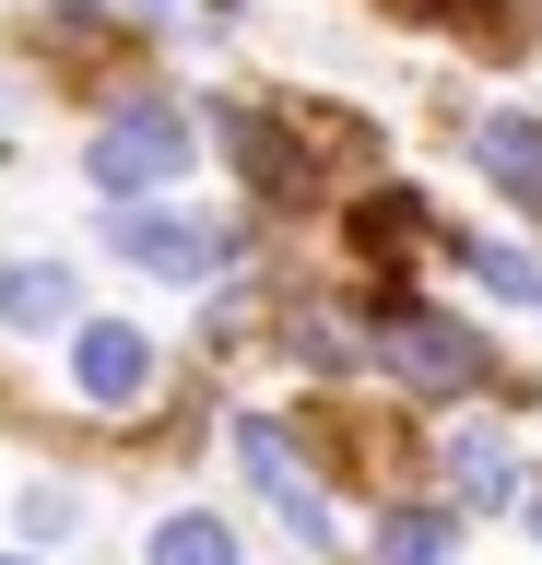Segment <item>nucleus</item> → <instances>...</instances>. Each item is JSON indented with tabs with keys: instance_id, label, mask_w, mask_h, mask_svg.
<instances>
[{
	"instance_id": "12",
	"label": "nucleus",
	"mask_w": 542,
	"mask_h": 565,
	"mask_svg": "<svg viewBox=\"0 0 542 565\" xmlns=\"http://www.w3.org/2000/svg\"><path fill=\"white\" fill-rule=\"evenodd\" d=\"M460 259H471V282H483V295H507V307H531V318H542V259H531V247H496V236H471Z\"/></svg>"
},
{
	"instance_id": "2",
	"label": "nucleus",
	"mask_w": 542,
	"mask_h": 565,
	"mask_svg": "<svg viewBox=\"0 0 542 565\" xmlns=\"http://www.w3.org/2000/svg\"><path fill=\"white\" fill-rule=\"evenodd\" d=\"M189 141H201V118H189L178 95H130L107 130H95V153H83V166H95V189H118V201H130V189H166V177L189 166Z\"/></svg>"
},
{
	"instance_id": "19",
	"label": "nucleus",
	"mask_w": 542,
	"mask_h": 565,
	"mask_svg": "<svg viewBox=\"0 0 542 565\" xmlns=\"http://www.w3.org/2000/svg\"><path fill=\"white\" fill-rule=\"evenodd\" d=\"M0 565H24V554H0Z\"/></svg>"
},
{
	"instance_id": "5",
	"label": "nucleus",
	"mask_w": 542,
	"mask_h": 565,
	"mask_svg": "<svg viewBox=\"0 0 542 565\" xmlns=\"http://www.w3.org/2000/svg\"><path fill=\"white\" fill-rule=\"evenodd\" d=\"M72 401H83V413H142V401H153V342L130 330V318H83Z\"/></svg>"
},
{
	"instance_id": "11",
	"label": "nucleus",
	"mask_w": 542,
	"mask_h": 565,
	"mask_svg": "<svg viewBox=\"0 0 542 565\" xmlns=\"http://www.w3.org/2000/svg\"><path fill=\"white\" fill-rule=\"evenodd\" d=\"M142 565H236V530L213 519V507H178V519L153 530V554Z\"/></svg>"
},
{
	"instance_id": "15",
	"label": "nucleus",
	"mask_w": 542,
	"mask_h": 565,
	"mask_svg": "<svg viewBox=\"0 0 542 565\" xmlns=\"http://www.w3.org/2000/svg\"><path fill=\"white\" fill-rule=\"evenodd\" d=\"M401 12H483V0H401Z\"/></svg>"
},
{
	"instance_id": "10",
	"label": "nucleus",
	"mask_w": 542,
	"mask_h": 565,
	"mask_svg": "<svg viewBox=\"0 0 542 565\" xmlns=\"http://www.w3.org/2000/svg\"><path fill=\"white\" fill-rule=\"evenodd\" d=\"M448 483H460V507H519V448L507 436H448Z\"/></svg>"
},
{
	"instance_id": "14",
	"label": "nucleus",
	"mask_w": 542,
	"mask_h": 565,
	"mask_svg": "<svg viewBox=\"0 0 542 565\" xmlns=\"http://www.w3.org/2000/svg\"><path fill=\"white\" fill-rule=\"evenodd\" d=\"M24 530H36V542H47V530H72V494H60V483H36V494H24Z\"/></svg>"
},
{
	"instance_id": "6",
	"label": "nucleus",
	"mask_w": 542,
	"mask_h": 565,
	"mask_svg": "<svg viewBox=\"0 0 542 565\" xmlns=\"http://www.w3.org/2000/svg\"><path fill=\"white\" fill-rule=\"evenodd\" d=\"M471 166H483V189H507L542 224V118H483L471 130Z\"/></svg>"
},
{
	"instance_id": "1",
	"label": "nucleus",
	"mask_w": 542,
	"mask_h": 565,
	"mask_svg": "<svg viewBox=\"0 0 542 565\" xmlns=\"http://www.w3.org/2000/svg\"><path fill=\"white\" fill-rule=\"evenodd\" d=\"M365 330H378V365H390L401 388H425V401H460V388L496 377L483 330H460V318L413 307V295H378V307H365Z\"/></svg>"
},
{
	"instance_id": "16",
	"label": "nucleus",
	"mask_w": 542,
	"mask_h": 565,
	"mask_svg": "<svg viewBox=\"0 0 542 565\" xmlns=\"http://www.w3.org/2000/svg\"><path fill=\"white\" fill-rule=\"evenodd\" d=\"M130 12H153V24H166V12H178V0H130Z\"/></svg>"
},
{
	"instance_id": "4",
	"label": "nucleus",
	"mask_w": 542,
	"mask_h": 565,
	"mask_svg": "<svg viewBox=\"0 0 542 565\" xmlns=\"http://www.w3.org/2000/svg\"><path fill=\"white\" fill-rule=\"evenodd\" d=\"M236 459H248V483L284 507V530L295 542H330V494H319V471H307V448H295L272 413H236Z\"/></svg>"
},
{
	"instance_id": "18",
	"label": "nucleus",
	"mask_w": 542,
	"mask_h": 565,
	"mask_svg": "<svg viewBox=\"0 0 542 565\" xmlns=\"http://www.w3.org/2000/svg\"><path fill=\"white\" fill-rule=\"evenodd\" d=\"M531 530H542V494H531Z\"/></svg>"
},
{
	"instance_id": "9",
	"label": "nucleus",
	"mask_w": 542,
	"mask_h": 565,
	"mask_svg": "<svg viewBox=\"0 0 542 565\" xmlns=\"http://www.w3.org/2000/svg\"><path fill=\"white\" fill-rule=\"evenodd\" d=\"M72 318V271L60 259H0V330H60Z\"/></svg>"
},
{
	"instance_id": "13",
	"label": "nucleus",
	"mask_w": 542,
	"mask_h": 565,
	"mask_svg": "<svg viewBox=\"0 0 542 565\" xmlns=\"http://www.w3.org/2000/svg\"><path fill=\"white\" fill-rule=\"evenodd\" d=\"M378 565H448V519L436 507H390L378 519Z\"/></svg>"
},
{
	"instance_id": "7",
	"label": "nucleus",
	"mask_w": 542,
	"mask_h": 565,
	"mask_svg": "<svg viewBox=\"0 0 542 565\" xmlns=\"http://www.w3.org/2000/svg\"><path fill=\"white\" fill-rule=\"evenodd\" d=\"M213 130L236 141V166H248V189H259V201H307V153H295V141L272 130V118H248V106H224Z\"/></svg>"
},
{
	"instance_id": "8",
	"label": "nucleus",
	"mask_w": 542,
	"mask_h": 565,
	"mask_svg": "<svg viewBox=\"0 0 542 565\" xmlns=\"http://www.w3.org/2000/svg\"><path fill=\"white\" fill-rule=\"evenodd\" d=\"M413 247H425V201H413V189H365L354 201V259H378V271L401 282Z\"/></svg>"
},
{
	"instance_id": "17",
	"label": "nucleus",
	"mask_w": 542,
	"mask_h": 565,
	"mask_svg": "<svg viewBox=\"0 0 542 565\" xmlns=\"http://www.w3.org/2000/svg\"><path fill=\"white\" fill-rule=\"evenodd\" d=\"M60 12H95V0H60Z\"/></svg>"
},
{
	"instance_id": "3",
	"label": "nucleus",
	"mask_w": 542,
	"mask_h": 565,
	"mask_svg": "<svg viewBox=\"0 0 542 565\" xmlns=\"http://www.w3.org/2000/svg\"><path fill=\"white\" fill-rule=\"evenodd\" d=\"M107 247H118V259H142V271H178L189 295H201V271L236 259V236H224L213 212H142V201L107 212Z\"/></svg>"
}]
</instances>
